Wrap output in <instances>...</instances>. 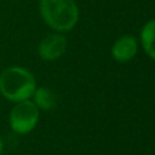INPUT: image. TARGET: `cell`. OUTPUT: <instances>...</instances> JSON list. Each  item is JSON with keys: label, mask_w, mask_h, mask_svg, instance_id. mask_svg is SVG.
Wrapping results in <instances>:
<instances>
[{"label": "cell", "mask_w": 155, "mask_h": 155, "mask_svg": "<svg viewBox=\"0 0 155 155\" xmlns=\"http://www.w3.org/2000/svg\"><path fill=\"white\" fill-rule=\"evenodd\" d=\"M35 88L34 76L26 68L10 67L0 74V93L11 102L30 99Z\"/></svg>", "instance_id": "cell-1"}, {"label": "cell", "mask_w": 155, "mask_h": 155, "mask_svg": "<svg viewBox=\"0 0 155 155\" xmlns=\"http://www.w3.org/2000/svg\"><path fill=\"white\" fill-rule=\"evenodd\" d=\"M40 12L45 23L57 31L71 30L79 18L74 0H40Z\"/></svg>", "instance_id": "cell-2"}, {"label": "cell", "mask_w": 155, "mask_h": 155, "mask_svg": "<svg viewBox=\"0 0 155 155\" xmlns=\"http://www.w3.org/2000/svg\"><path fill=\"white\" fill-rule=\"evenodd\" d=\"M40 118L38 107L30 99L15 102L10 112V125L16 135H26L35 128Z\"/></svg>", "instance_id": "cell-3"}, {"label": "cell", "mask_w": 155, "mask_h": 155, "mask_svg": "<svg viewBox=\"0 0 155 155\" xmlns=\"http://www.w3.org/2000/svg\"><path fill=\"white\" fill-rule=\"evenodd\" d=\"M67 49V40L61 34H51L45 37L38 45V54L42 60L54 61L64 54Z\"/></svg>", "instance_id": "cell-4"}, {"label": "cell", "mask_w": 155, "mask_h": 155, "mask_svg": "<svg viewBox=\"0 0 155 155\" xmlns=\"http://www.w3.org/2000/svg\"><path fill=\"white\" fill-rule=\"evenodd\" d=\"M137 53L136 38L132 35H124L118 38L112 48V56L120 63H127L132 60Z\"/></svg>", "instance_id": "cell-5"}, {"label": "cell", "mask_w": 155, "mask_h": 155, "mask_svg": "<svg viewBox=\"0 0 155 155\" xmlns=\"http://www.w3.org/2000/svg\"><path fill=\"white\" fill-rule=\"evenodd\" d=\"M33 98H34L33 102L35 104V106L42 110H52L57 105V95L46 87L35 88L34 94H33Z\"/></svg>", "instance_id": "cell-6"}, {"label": "cell", "mask_w": 155, "mask_h": 155, "mask_svg": "<svg viewBox=\"0 0 155 155\" xmlns=\"http://www.w3.org/2000/svg\"><path fill=\"white\" fill-rule=\"evenodd\" d=\"M140 40L144 52L155 60V19H151L143 26L140 33Z\"/></svg>", "instance_id": "cell-7"}, {"label": "cell", "mask_w": 155, "mask_h": 155, "mask_svg": "<svg viewBox=\"0 0 155 155\" xmlns=\"http://www.w3.org/2000/svg\"><path fill=\"white\" fill-rule=\"evenodd\" d=\"M3 148H4V143H3L2 137H0V155H2V153H3Z\"/></svg>", "instance_id": "cell-8"}]
</instances>
